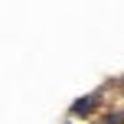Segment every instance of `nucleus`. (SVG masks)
<instances>
[{"label":"nucleus","mask_w":124,"mask_h":124,"mask_svg":"<svg viewBox=\"0 0 124 124\" xmlns=\"http://www.w3.org/2000/svg\"><path fill=\"white\" fill-rule=\"evenodd\" d=\"M101 124H124V114H108Z\"/></svg>","instance_id":"obj_2"},{"label":"nucleus","mask_w":124,"mask_h":124,"mask_svg":"<svg viewBox=\"0 0 124 124\" xmlns=\"http://www.w3.org/2000/svg\"><path fill=\"white\" fill-rule=\"evenodd\" d=\"M121 88H124V82H121Z\"/></svg>","instance_id":"obj_3"},{"label":"nucleus","mask_w":124,"mask_h":124,"mask_svg":"<svg viewBox=\"0 0 124 124\" xmlns=\"http://www.w3.org/2000/svg\"><path fill=\"white\" fill-rule=\"evenodd\" d=\"M95 101H98L95 95H88V98H78V101L72 105V111H75V114H88V111H95Z\"/></svg>","instance_id":"obj_1"}]
</instances>
